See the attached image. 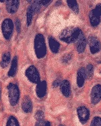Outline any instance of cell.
Segmentation results:
<instances>
[{
	"label": "cell",
	"mask_w": 101,
	"mask_h": 126,
	"mask_svg": "<svg viewBox=\"0 0 101 126\" xmlns=\"http://www.w3.org/2000/svg\"><path fill=\"white\" fill-rule=\"evenodd\" d=\"M82 32V31L79 28L67 27L61 31L59 35V38L61 41L67 44L75 43Z\"/></svg>",
	"instance_id": "1"
},
{
	"label": "cell",
	"mask_w": 101,
	"mask_h": 126,
	"mask_svg": "<svg viewBox=\"0 0 101 126\" xmlns=\"http://www.w3.org/2000/svg\"><path fill=\"white\" fill-rule=\"evenodd\" d=\"M34 49L36 56L39 59L45 57L47 53V47L45 38L40 33L37 34L34 40Z\"/></svg>",
	"instance_id": "2"
},
{
	"label": "cell",
	"mask_w": 101,
	"mask_h": 126,
	"mask_svg": "<svg viewBox=\"0 0 101 126\" xmlns=\"http://www.w3.org/2000/svg\"><path fill=\"white\" fill-rule=\"evenodd\" d=\"M8 98L10 104L12 107H14L18 103V101H19V88L17 84L10 83L8 85Z\"/></svg>",
	"instance_id": "3"
},
{
	"label": "cell",
	"mask_w": 101,
	"mask_h": 126,
	"mask_svg": "<svg viewBox=\"0 0 101 126\" xmlns=\"http://www.w3.org/2000/svg\"><path fill=\"white\" fill-rule=\"evenodd\" d=\"M1 31L4 38L8 40L11 39L14 31V23L10 18H6L1 24Z\"/></svg>",
	"instance_id": "4"
},
{
	"label": "cell",
	"mask_w": 101,
	"mask_h": 126,
	"mask_svg": "<svg viewBox=\"0 0 101 126\" xmlns=\"http://www.w3.org/2000/svg\"><path fill=\"white\" fill-rule=\"evenodd\" d=\"M76 111L79 123L82 125L86 124L90 117V110L85 106H80L77 107Z\"/></svg>",
	"instance_id": "5"
},
{
	"label": "cell",
	"mask_w": 101,
	"mask_h": 126,
	"mask_svg": "<svg viewBox=\"0 0 101 126\" xmlns=\"http://www.w3.org/2000/svg\"><path fill=\"white\" fill-rule=\"evenodd\" d=\"M25 75L31 82L33 83H37V84L40 82L39 73L38 70L36 69L35 66L31 65L29 68H27L25 72Z\"/></svg>",
	"instance_id": "6"
},
{
	"label": "cell",
	"mask_w": 101,
	"mask_h": 126,
	"mask_svg": "<svg viewBox=\"0 0 101 126\" xmlns=\"http://www.w3.org/2000/svg\"><path fill=\"white\" fill-rule=\"evenodd\" d=\"M87 43H88V45H89L90 52L92 54H95L101 51V43L96 36L90 35L88 37Z\"/></svg>",
	"instance_id": "7"
},
{
	"label": "cell",
	"mask_w": 101,
	"mask_h": 126,
	"mask_svg": "<svg viewBox=\"0 0 101 126\" xmlns=\"http://www.w3.org/2000/svg\"><path fill=\"white\" fill-rule=\"evenodd\" d=\"M91 103L94 105L97 104L101 100V85L96 84L92 89L91 94Z\"/></svg>",
	"instance_id": "8"
},
{
	"label": "cell",
	"mask_w": 101,
	"mask_h": 126,
	"mask_svg": "<svg viewBox=\"0 0 101 126\" xmlns=\"http://www.w3.org/2000/svg\"><path fill=\"white\" fill-rule=\"evenodd\" d=\"M75 44H76L77 51L79 54H82L83 52H84L85 49L86 48V46H87V40L85 37L84 34L83 33V32H82L79 35L78 38L75 41Z\"/></svg>",
	"instance_id": "9"
},
{
	"label": "cell",
	"mask_w": 101,
	"mask_h": 126,
	"mask_svg": "<svg viewBox=\"0 0 101 126\" xmlns=\"http://www.w3.org/2000/svg\"><path fill=\"white\" fill-rule=\"evenodd\" d=\"M7 11L10 14L16 13L19 8L20 1L18 0H9L5 1Z\"/></svg>",
	"instance_id": "10"
},
{
	"label": "cell",
	"mask_w": 101,
	"mask_h": 126,
	"mask_svg": "<svg viewBox=\"0 0 101 126\" xmlns=\"http://www.w3.org/2000/svg\"><path fill=\"white\" fill-rule=\"evenodd\" d=\"M21 108L22 110L25 113H30L33 110V103L30 97L25 96L22 100L21 103Z\"/></svg>",
	"instance_id": "11"
},
{
	"label": "cell",
	"mask_w": 101,
	"mask_h": 126,
	"mask_svg": "<svg viewBox=\"0 0 101 126\" xmlns=\"http://www.w3.org/2000/svg\"><path fill=\"white\" fill-rule=\"evenodd\" d=\"M47 92V83L46 81H41L37 84L36 94L39 98H43Z\"/></svg>",
	"instance_id": "12"
},
{
	"label": "cell",
	"mask_w": 101,
	"mask_h": 126,
	"mask_svg": "<svg viewBox=\"0 0 101 126\" xmlns=\"http://www.w3.org/2000/svg\"><path fill=\"white\" fill-rule=\"evenodd\" d=\"M86 73L84 68H80L77 73V84L79 88H82L86 80Z\"/></svg>",
	"instance_id": "13"
},
{
	"label": "cell",
	"mask_w": 101,
	"mask_h": 126,
	"mask_svg": "<svg viewBox=\"0 0 101 126\" xmlns=\"http://www.w3.org/2000/svg\"><path fill=\"white\" fill-rule=\"evenodd\" d=\"M60 91L67 98H68L71 96V84L68 80H64L61 83L60 86Z\"/></svg>",
	"instance_id": "14"
},
{
	"label": "cell",
	"mask_w": 101,
	"mask_h": 126,
	"mask_svg": "<svg viewBox=\"0 0 101 126\" xmlns=\"http://www.w3.org/2000/svg\"><path fill=\"white\" fill-rule=\"evenodd\" d=\"M48 44H49L50 48L51 49L54 54H57L59 49H60V44L58 43V41L52 37H48Z\"/></svg>",
	"instance_id": "15"
},
{
	"label": "cell",
	"mask_w": 101,
	"mask_h": 126,
	"mask_svg": "<svg viewBox=\"0 0 101 126\" xmlns=\"http://www.w3.org/2000/svg\"><path fill=\"white\" fill-rule=\"evenodd\" d=\"M89 19L90 24L92 27H97L101 23V17L96 14L92 10H91L89 14Z\"/></svg>",
	"instance_id": "16"
},
{
	"label": "cell",
	"mask_w": 101,
	"mask_h": 126,
	"mask_svg": "<svg viewBox=\"0 0 101 126\" xmlns=\"http://www.w3.org/2000/svg\"><path fill=\"white\" fill-rule=\"evenodd\" d=\"M17 71H18V57L14 56V58L12 59L11 63V66L8 71L9 77H14L15 75L17 74Z\"/></svg>",
	"instance_id": "17"
},
{
	"label": "cell",
	"mask_w": 101,
	"mask_h": 126,
	"mask_svg": "<svg viewBox=\"0 0 101 126\" xmlns=\"http://www.w3.org/2000/svg\"><path fill=\"white\" fill-rule=\"evenodd\" d=\"M11 62V55L10 52L4 53L1 57V60L0 62V66L2 68H6Z\"/></svg>",
	"instance_id": "18"
},
{
	"label": "cell",
	"mask_w": 101,
	"mask_h": 126,
	"mask_svg": "<svg viewBox=\"0 0 101 126\" xmlns=\"http://www.w3.org/2000/svg\"><path fill=\"white\" fill-rule=\"evenodd\" d=\"M67 3L69 7V8L71 9L72 11L74 12L75 14L79 13V5H78V3L77 2V1L68 0V1H67Z\"/></svg>",
	"instance_id": "19"
},
{
	"label": "cell",
	"mask_w": 101,
	"mask_h": 126,
	"mask_svg": "<svg viewBox=\"0 0 101 126\" xmlns=\"http://www.w3.org/2000/svg\"><path fill=\"white\" fill-rule=\"evenodd\" d=\"M33 14H34V11H33L32 7H31V6H29L28 8L27 11V26H30L31 22H32Z\"/></svg>",
	"instance_id": "20"
},
{
	"label": "cell",
	"mask_w": 101,
	"mask_h": 126,
	"mask_svg": "<svg viewBox=\"0 0 101 126\" xmlns=\"http://www.w3.org/2000/svg\"><path fill=\"white\" fill-rule=\"evenodd\" d=\"M6 126H20L19 122L14 116H10L6 122Z\"/></svg>",
	"instance_id": "21"
},
{
	"label": "cell",
	"mask_w": 101,
	"mask_h": 126,
	"mask_svg": "<svg viewBox=\"0 0 101 126\" xmlns=\"http://www.w3.org/2000/svg\"><path fill=\"white\" fill-rule=\"evenodd\" d=\"M85 69V73H86V78L87 79H91L94 75V66L92 64H87Z\"/></svg>",
	"instance_id": "22"
},
{
	"label": "cell",
	"mask_w": 101,
	"mask_h": 126,
	"mask_svg": "<svg viewBox=\"0 0 101 126\" xmlns=\"http://www.w3.org/2000/svg\"><path fill=\"white\" fill-rule=\"evenodd\" d=\"M35 118L36 122L44 121H45V115H44V112L42 110H37L35 112Z\"/></svg>",
	"instance_id": "23"
},
{
	"label": "cell",
	"mask_w": 101,
	"mask_h": 126,
	"mask_svg": "<svg viewBox=\"0 0 101 126\" xmlns=\"http://www.w3.org/2000/svg\"><path fill=\"white\" fill-rule=\"evenodd\" d=\"M90 126H101V117L96 116L90 123Z\"/></svg>",
	"instance_id": "24"
},
{
	"label": "cell",
	"mask_w": 101,
	"mask_h": 126,
	"mask_svg": "<svg viewBox=\"0 0 101 126\" xmlns=\"http://www.w3.org/2000/svg\"><path fill=\"white\" fill-rule=\"evenodd\" d=\"M41 2L40 1H33L31 7L33 8L34 12H38L39 10L41 9Z\"/></svg>",
	"instance_id": "25"
},
{
	"label": "cell",
	"mask_w": 101,
	"mask_h": 126,
	"mask_svg": "<svg viewBox=\"0 0 101 126\" xmlns=\"http://www.w3.org/2000/svg\"><path fill=\"white\" fill-rule=\"evenodd\" d=\"M96 14H97L98 16L101 17V3H98L96 5L95 7V8H94L92 10Z\"/></svg>",
	"instance_id": "26"
},
{
	"label": "cell",
	"mask_w": 101,
	"mask_h": 126,
	"mask_svg": "<svg viewBox=\"0 0 101 126\" xmlns=\"http://www.w3.org/2000/svg\"><path fill=\"white\" fill-rule=\"evenodd\" d=\"M35 126H51V123L48 121H39V122H36Z\"/></svg>",
	"instance_id": "27"
},
{
	"label": "cell",
	"mask_w": 101,
	"mask_h": 126,
	"mask_svg": "<svg viewBox=\"0 0 101 126\" xmlns=\"http://www.w3.org/2000/svg\"><path fill=\"white\" fill-rule=\"evenodd\" d=\"M15 25H16V29H17V33H20V31H21V23L18 18H17L15 20Z\"/></svg>",
	"instance_id": "28"
},
{
	"label": "cell",
	"mask_w": 101,
	"mask_h": 126,
	"mask_svg": "<svg viewBox=\"0 0 101 126\" xmlns=\"http://www.w3.org/2000/svg\"><path fill=\"white\" fill-rule=\"evenodd\" d=\"M63 82V81L61 80V79L60 78H58L56 80L54 81V82L52 83V86H53V88H57L58 86H60L61 85V83Z\"/></svg>",
	"instance_id": "29"
},
{
	"label": "cell",
	"mask_w": 101,
	"mask_h": 126,
	"mask_svg": "<svg viewBox=\"0 0 101 126\" xmlns=\"http://www.w3.org/2000/svg\"><path fill=\"white\" fill-rule=\"evenodd\" d=\"M72 56L70 54H67L63 58H62V61L63 63H67L69 60L71 59Z\"/></svg>",
	"instance_id": "30"
},
{
	"label": "cell",
	"mask_w": 101,
	"mask_h": 126,
	"mask_svg": "<svg viewBox=\"0 0 101 126\" xmlns=\"http://www.w3.org/2000/svg\"><path fill=\"white\" fill-rule=\"evenodd\" d=\"M40 2H41V5H43V6H47L49 3H51L52 1H40Z\"/></svg>",
	"instance_id": "31"
},
{
	"label": "cell",
	"mask_w": 101,
	"mask_h": 126,
	"mask_svg": "<svg viewBox=\"0 0 101 126\" xmlns=\"http://www.w3.org/2000/svg\"><path fill=\"white\" fill-rule=\"evenodd\" d=\"M1 88H0V99H1Z\"/></svg>",
	"instance_id": "32"
},
{
	"label": "cell",
	"mask_w": 101,
	"mask_h": 126,
	"mask_svg": "<svg viewBox=\"0 0 101 126\" xmlns=\"http://www.w3.org/2000/svg\"><path fill=\"white\" fill-rule=\"evenodd\" d=\"M58 126H65V125H63V124H60V125H59Z\"/></svg>",
	"instance_id": "33"
}]
</instances>
